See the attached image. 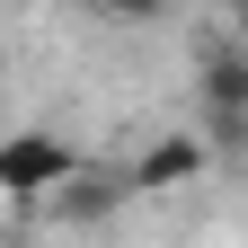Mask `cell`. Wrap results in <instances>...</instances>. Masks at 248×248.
I'll list each match as a JSON object with an SVG mask.
<instances>
[{
	"label": "cell",
	"mask_w": 248,
	"mask_h": 248,
	"mask_svg": "<svg viewBox=\"0 0 248 248\" xmlns=\"http://www.w3.org/2000/svg\"><path fill=\"white\" fill-rule=\"evenodd\" d=\"M231 36H239V45H248V0H231Z\"/></svg>",
	"instance_id": "8992f818"
},
{
	"label": "cell",
	"mask_w": 248,
	"mask_h": 248,
	"mask_svg": "<svg viewBox=\"0 0 248 248\" xmlns=\"http://www.w3.org/2000/svg\"><path fill=\"white\" fill-rule=\"evenodd\" d=\"M195 133L213 151H248V45H213L195 62Z\"/></svg>",
	"instance_id": "6da1fadb"
},
{
	"label": "cell",
	"mask_w": 248,
	"mask_h": 248,
	"mask_svg": "<svg viewBox=\"0 0 248 248\" xmlns=\"http://www.w3.org/2000/svg\"><path fill=\"white\" fill-rule=\"evenodd\" d=\"M204 169H213V142L204 133H160L133 169H124V186H133V195H177V186H195Z\"/></svg>",
	"instance_id": "3957f363"
},
{
	"label": "cell",
	"mask_w": 248,
	"mask_h": 248,
	"mask_svg": "<svg viewBox=\"0 0 248 248\" xmlns=\"http://www.w3.org/2000/svg\"><path fill=\"white\" fill-rule=\"evenodd\" d=\"M89 9H107V18H133V27H151V18L169 9V0H89Z\"/></svg>",
	"instance_id": "5b68a950"
},
{
	"label": "cell",
	"mask_w": 248,
	"mask_h": 248,
	"mask_svg": "<svg viewBox=\"0 0 248 248\" xmlns=\"http://www.w3.org/2000/svg\"><path fill=\"white\" fill-rule=\"evenodd\" d=\"M9 248H18V239H9Z\"/></svg>",
	"instance_id": "52a82bcc"
},
{
	"label": "cell",
	"mask_w": 248,
	"mask_h": 248,
	"mask_svg": "<svg viewBox=\"0 0 248 248\" xmlns=\"http://www.w3.org/2000/svg\"><path fill=\"white\" fill-rule=\"evenodd\" d=\"M124 195H133V186H124V177H71V186H62V195H53V213H62V222H107V213L124 204Z\"/></svg>",
	"instance_id": "277c9868"
},
{
	"label": "cell",
	"mask_w": 248,
	"mask_h": 248,
	"mask_svg": "<svg viewBox=\"0 0 248 248\" xmlns=\"http://www.w3.org/2000/svg\"><path fill=\"white\" fill-rule=\"evenodd\" d=\"M71 177H80V151L62 133H45V124L0 133V195H9V204H53Z\"/></svg>",
	"instance_id": "7a4b0ae2"
}]
</instances>
